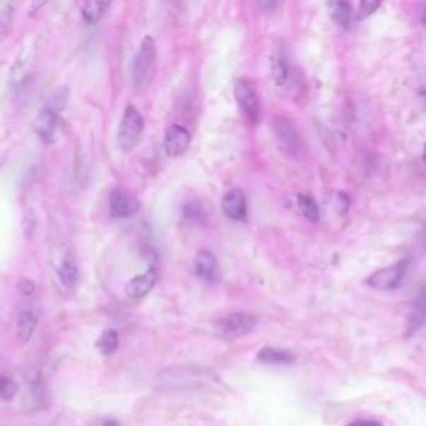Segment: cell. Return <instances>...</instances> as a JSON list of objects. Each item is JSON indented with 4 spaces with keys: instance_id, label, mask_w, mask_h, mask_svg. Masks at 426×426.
<instances>
[{
    "instance_id": "27",
    "label": "cell",
    "mask_w": 426,
    "mask_h": 426,
    "mask_svg": "<svg viewBox=\"0 0 426 426\" xmlns=\"http://www.w3.org/2000/svg\"><path fill=\"white\" fill-rule=\"evenodd\" d=\"M349 206H350V199L346 193H338V198H336V208L340 214H346L349 211Z\"/></svg>"
},
{
    "instance_id": "24",
    "label": "cell",
    "mask_w": 426,
    "mask_h": 426,
    "mask_svg": "<svg viewBox=\"0 0 426 426\" xmlns=\"http://www.w3.org/2000/svg\"><path fill=\"white\" fill-rule=\"evenodd\" d=\"M18 393V384L13 379L1 377L0 380V398L4 401H11Z\"/></svg>"
},
{
    "instance_id": "9",
    "label": "cell",
    "mask_w": 426,
    "mask_h": 426,
    "mask_svg": "<svg viewBox=\"0 0 426 426\" xmlns=\"http://www.w3.org/2000/svg\"><path fill=\"white\" fill-rule=\"evenodd\" d=\"M221 209L230 220H245L248 216V203L243 190L239 188L227 190L221 199Z\"/></svg>"
},
{
    "instance_id": "25",
    "label": "cell",
    "mask_w": 426,
    "mask_h": 426,
    "mask_svg": "<svg viewBox=\"0 0 426 426\" xmlns=\"http://www.w3.org/2000/svg\"><path fill=\"white\" fill-rule=\"evenodd\" d=\"M381 6L380 1H372V0H364L359 4V14L360 18H367L372 16Z\"/></svg>"
},
{
    "instance_id": "8",
    "label": "cell",
    "mask_w": 426,
    "mask_h": 426,
    "mask_svg": "<svg viewBox=\"0 0 426 426\" xmlns=\"http://www.w3.org/2000/svg\"><path fill=\"white\" fill-rule=\"evenodd\" d=\"M191 143L189 130L180 124H172L167 128L164 139L165 153L170 158H178L188 150Z\"/></svg>"
},
{
    "instance_id": "20",
    "label": "cell",
    "mask_w": 426,
    "mask_h": 426,
    "mask_svg": "<svg viewBox=\"0 0 426 426\" xmlns=\"http://www.w3.org/2000/svg\"><path fill=\"white\" fill-rule=\"evenodd\" d=\"M119 335L118 331L114 329H105L99 336L97 341V350L103 355L109 356L115 353L118 349Z\"/></svg>"
},
{
    "instance_id": "3",
    "label": "cell",
    "mask_w": 426,
    "mask_h": 426,
    "mask_svg": "<svg viewBox=\"0 0 426 426\" xmlns=\"http://www.w3.org/2000/svg\"><path fill=\"white\" fill-rule=\"evenodd\" d=\"M234 95L244 117L253 124L259 123L261 105L253 84L244 78L237 79L234 84Z\"/></svg>"
},
{
    "instance_id": "11",
    "label": "cell",
    "mask_w": 426,
    "mask_h": 426,
    "mask_svg": "<svg viewBox=\"0 0 426 426\" xmlns=\"http://www.w3.org/2000/svg\"><path fill=\"white\" fill-rule=\"evenodd\" d=\"M426 325V289L421 290L416 295L415 300L411 305V310L406 319V330L405 335L411 336L416 334L421 328Z\"/></svg>"
},
{
    "instance_id": "21",
    "label": "cell",
    "mask_w": 426,
    "mask_h": 426,
    "mask_svg": "<svg viewBox=\"0 0 426 426\" xmlns=\"http://www.w3.org/2000/svg\"><path fill=\"white\" fill-rule=\"evenodd\" d=\"M330 13L335 22L343 28H348L351 23V8L346 1H333L329 4Z\"/></svg>"
},
{
    "instance_id": "12",
    "label": "cell",
    "mask_w": 426,
    "mask_h": 426,
    "mask_svg": "<svg viewBox=\"0 0 426 426\" xmlns=\"http://www.w3.org/2000/svg\"><path fill=\"white\" fill-rule=\"evenodd\" d=\"M158 281V271L154 266H150L144 274L135 276L125 286V292L131 299H141L146 297L148 292L155 286Z\"/></svg>"
},
{
    "instance_id": "14",
    "label": "cell",
    "mask_w": 426,
    "mask_h": 426,
    "mask_svg": "<svg viewBox=\"0 0 426 426\" xmlns=\"http://www.w3.org/2000/svg\"><path fill=\"white\" fill-rule=\"evenodd\" d=\"M57 276L61 285L68 290H73L79 280V268L73 254L68 253L60 261L57 269Z\"/></svg>"
},
{
    "instance_id": "32",
    "label": "cell",
    "mask_w": 426,
    "mask_h": 426,
    "mask_svg": "<svg viewBox=\"0 0 426 426\" xmlns=\"http://www.w3.org/2000/svg\"><path fill=\"white\" fill-rule=\"evenodd\" d=\"M424 160H426V143L425 146H424Z\"/></svg>"
},
{
    "instance_id": "31",
    "label": "cell",
    "mask_w": 426,
    "mask_h": 426,
    "mask_svg": "<svg viewBox=\"0 0 426 426\" xmlns=\"http://www.w3.org/2000/svg\"><path fill=\"white\" fill-rule=\"evenodd\" d=\"M103 426H120V424H119L118 420L109 418V419H105V420L103 421Z\"/></svg>"
},
{
    "instance_id": "29",
    "label": "cell",
    "mask_w": 426,
    "mask_h": 426,
    "mask_svg": "<svg viewBox=\"0 0 426 426\" xmlns=\"http://www.w3.org/2000/svg\"><path fill=\"white\" fill-rule=\"evenodd\" d=\"M348 426H383L381 422L377 420H367V419H359V420L353 421Z\"/></svg>"
},
{
    "instance_id": "23",
    "label": "cell",
    "mask_w": 426,
    "mask_h": 426,
    "mask_svg": "<svg viewBox=\"0 0 426 426\" xmlns=\"http://www.w3.org/2000/svg\"><path fill=\"white\" fill-rule=\"evenodd\" d=\"M297 206H299V209L302 211V215L305 216L308 220L316 223L320 219L318 204L309 195H297Z\"/></svg>"
},
{
    "instance_id": "15",
    "label": "cell",
    "mask_w": 426,
    "mask_h": 426,
    "mask_svg": "<svg viewBox=\"0 0 426 426\" xmlns=\"http://www.w3.org/2000/svg\"><path fill=\"white\" fill-rule=\"evenodd\" d=\"M256 359L266 365H292L295 362V355L292 351L274 346H264L258 353Z\"/></svg>"
},
{
    "instance_id": "30",
    "label": "cell",
    "mask_w": 426,
    "mask_h": 426,
    "mask_svg": "<svg viewBox=\"0 0 426 426\" xmlns=\"http://www.w3.org/2000/svg\"><path fill=\"white\" fill-rule=\"evenodd\" d=\"M259 6L264 13H271L276 11V3L274 1H260Z\"/></svg>"
},
{
    "instance_id": "6",
    "label": "cell",
    "mask_w": 426,
    "mask_h": 426,
    "mask_svg": "<svg viewBox=\"0 0 426 426\" xmlns=\"http://www.w3.org/2000/svg\"><path fill=\"white\" fill-rule=\"evenodd\" d=\"M34 131L44 144H53L60 130V119L54 109L44 107L34 118Z\"/></svg>"
},
{
    "instance_id": "17",
    "label": "cell",
    "mask_w": 426,
    "mask_h": 426,
    "mask_svg": "<svg viewBox=\"0 0 426 426\" xmlns=\"http://www.w3.org/2000/svg\"><path fill=\"white\" fill-rule=\"evenodd\" d=\"M271 78L279 88H285L292 79V68L284 55L276 53L271 57Z\"/></svg>"
},
{
    "instance_id": "7",
    "label": "cell",
    "mask_w": 426,
    "mask_h": 426,
    "mask_svg": "<svg viewBox=\"0 0 426 426\" xmlns=\"http://www.w3.org/2000/svg\"><path fill=\"white\" fill-rule=\"evenodd\" d=\"M109 209L114 219H125L139 211V203L129 190L117 187L109 195Z\"/></svg>"
},
{
    "instance_id": "26",
    "label": "cell",
    "mask_w": 426,
    "mask_h": 426,
    "mask_svg": "<svg viewBox=\"0 0 426 426\" xmlns=\"http://www.w3.org/2000/svg\"><path fill=\"white\" fill-rule=\"evenodd\" d=\"M16 286H18L19 292L23 294L24 297H32V295H34V292H37V286L34 284V281L28 279V278H20Z\"/></svg>"
},
{
    "instance_id": "13",
    "label": "cell",
    "mask_w": 426,
    "mask_h": 426,
    "mask_svg": "<svg viewBox=\"0 0 426 426\" xmlns=\"http://www.w3.org/2000/svg\"><path fill=\"white\" fill-rule=\"evenodd\" d=\"M30 63L32 60H30L29 50L23 49L22 52H19L9 71V83L11 88L19 89L23 87V84L27 81L28 76L30 73Z\"/></svg>"
},
{
    "instance_id": "22",
    "label": "cell",
    "mask_w": 426,
    "mask_h": 426,
    "mask_svg": "<svg viewBox=\"0 0 426 426\" xmlns=\"http://www.w3.org/2000/svg\"><path fill=\"white\" fill-rule=\"evenodd\" d=\"M14 4L9 1H1L0 3V35L1 38H6L11 32L13 22H14Z\"/></svg>"
},
{
    "instance_id": "28",
    "label": "cell",
    "mask_w": 426,
    "mask_h": 426,
    "mask_svg": "<svg viewBox=\"0 0 426 426\" xmlns=\"http://www.w3.org/2000/svg\"><path fill=\"white\" fill-rule=\"evenodd\" d=\"M184 214H185L187 219L194 220V219H199L200 216H201V209H200V206L198 204L191 203V204H187V206H184Z\"/></svg>"
},
{
    "instance_id": "10",
    "label": "cell",
    "mask_w": 426,
    "mask_h": 426,
    "mask_svg": "<svg viewBox=\"0 0 426 426\" xmlns=\"http://www.w3.org/2000/svg\"><path fill=\"white\" fill-rule=\"evenodd\" d=\"M274 133H276L278 141L280 143L284 150L295 155L300 150V141L297 136V129L292 122L285 117H278L274 120Z\"/></svg>"
},
{
    "instance_id": "18",
    "label": "cell",
    "mask_w": 426,
    "mask_h": 426,
    "mask_svg": "<svg viewBox=\"0 0 426 426\" xmlns=\"http://www.w3.org/2000/svg\"><path fill=\"white\" fill-rule=\"evenodd\" d=\"M37 324H38L37 316L30 310H24L19 314L16 326L18 339L22 340V341H28L30 339L35 331Z\"/></svg>"
},
{
    "instance_id": "19",
    "label": "cell",
    "mask_w": 426,
    "mask_h": 426,
    "mask_svg": "<svg viewBox=\"0 0 426 426\" xmlns=\"http://www.w3.org/2000/svg\"><path fill=\"white\" fill-rule=\"evenodd\" d=\"M109 8V1H85L81 6V16L88 24H95L105 16Z\"/></svg>"
},
{
    "instance_id": "1",
    "label": "cell",
    "mask_w": 426,
    "mask_h": 426,
    "mask_svg": "<svg viewBox=\"0 0 426 426\" xmlns=\"http://www.w3.org/2000/svg\"><path fill=\"white\" fill-rule=\"evenodd\" d=\"M157 65V45L150 35L141 40L130 65V79L135 88H146L154 76Z\"/></svg>"
},
{
    "instance_id": "4",
    "label": "cell",
    "mask_w": 426,
    "mask_h": 426,
    "mask_svg": "<svg viewBox=\"0 0 426 426\" xmlns=\"http://www.w3.org/2000/svg\"><path fill=\"white\" fill-rule=\"evenodd\" d=\"M256 324H258V319L252 314L237 312L220 319L218 323V330L221 335L235 339L252 333L255 329Z\"/></svg>"
},
{
    "instance_id": "16",
    "label": "cell",
    "mask_w": 426,
    "mask_h": 426,
    "mask_svg": "<svg viewBox=\"0 0 426 426\" xmlns=\"http://www.w3.org/2000/svg\"><path fill=\"white\" fill-rule=\"evenodd\" d=\"M216 261L215 255L208 252V250H201L196 254L194 259L195 274L200 279L206 281H213L215 279Z\"/></svg>"
},
{
    "instance_id": "33",
    "label": "cell",
    "mask_w": 426,
    "mask_h": 426,
    "mask_svg": "<svg viewBox=\"0 0 426 426\" xmlns=\"http://www.w3.org/2000/svg\"><path fill=\"white\" fill-rule=\"evenodd\" d=\"M422 23H424V24H426V13L425 14H424V16H422Z\"/></svg>"
},
{
    "instance_id": "5",
    "label": "cell",
    "mask_w": 426,
    "mask_h": 426,
    "mask_svg": "<svg viewBox=\"0 0 426 426\" xmlns=\"http://www.w3.org/2000/svg\"><path fill=\"white\" fill-rule=\"evenodd\" d=\"M408 260H400L396 264L375 271L367 279V285L377 290H393L401 284L408 269Z\"/></svg>"
},
{
    "instance_id": "2",
    "label": "cell",
    "mask_w": 426,
    "mask_h": 426,
    "mask_svg": "<svg viewBox=\"0 0 426 426\" xmlns=\"http://www.w3.org/2000/svg\"><path fill=\"white\" fill-rule=\"evenodd\" d=\"M146 123L139 109L128 105L120 120L118 130V146L122 150L130 151L139 144Z\"/></svg>"
}]
</instances>
